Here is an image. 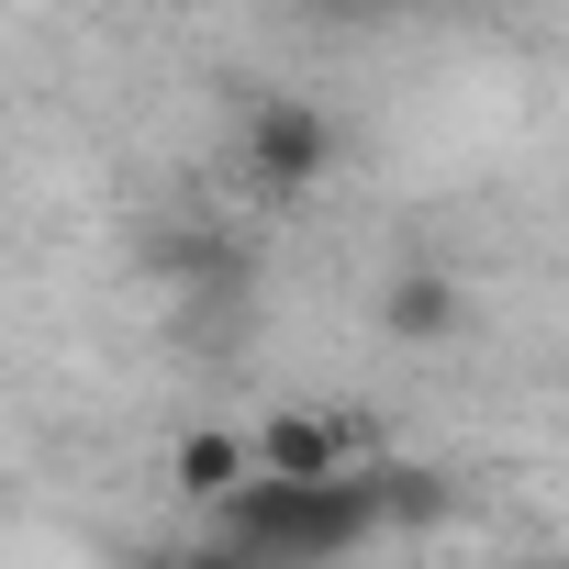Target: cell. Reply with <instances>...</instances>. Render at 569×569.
<instances>
[{
  "mask_svg": "<svg viewBox=\"0 0 569 569\" xmlns=\"http://www.w3.org/2000/svg\"><path fill=\"white\" fill-rule=\"evenodd\" d=\"M380 325H391L402 347H447V336L469 325V291H458V268H436V257L391 268V291H380Z\"/></svg>",
  "mask_w": 569,
  "mask_h": 569,
  "instance_id": "cell-5",
  "label": "cell"
},
{
  "mask_svg": "<svg viewBox=\"0 0 569 569\" xmlns=\"http://www.w3.org/2000/svg\"><path fill=\"white\" fill-rule=\"evenodd\" d=\"M325 168H336V112L325 101H302V90H257L246 101V179L268 201H302Z\"/></svg>",
  "mask_w": 569,
  "mask_h": 569,
  "instance_id": "cell-2",
  "label": "cell"
},
{
  "mask_svg": "<svg viewBox=\"0 0 569 569\" xmlns=\"http://www.w3.org/2000/svg\"><path fill=\"white\" fill-rule=\"evenodd\" d=\"M246 480H257V458H246V425H190V436L168 447V491H179L190 513H223Z\"/></svg>",
  "mask_w": 569,
  "mask_h": 569,
  "instance_id": "cell-4",
  "label": "cell"
},
{
  "mask_svg": "<svg viewBox=\"0 0 569 569\" xmlns=\"http://www.w3.org/2000/svg\"><path fill=\"white\" fill-rule=\"evenodd\" d=\"M212 525H223V547H234L246 569H325V558H358V547L391 536V525H380V458H369L358 480H246Z\"/></svg>",
  "mask_w": 569,
  "mask_h": 569,
  "instance_id": "cell-1",
  "label": "cell"
},
{
  "mask_svg": "<svg viewBox=\"0 0 569 569\" xmlns=\"http://www.w3.org/2000/svg\"><path fill=\"white\" fill-rule=\"evenodd\" d=\"M157 569H246L234 547H190V558H157Z\"/></svg>",
  "mask_w": 569,
  "mask_h": 569,
  "instance_id": "cell-7",
  "label": "cell"
},
{
  "mask_svg": "<svg viewBox=\"0 0 569 569\" xmlns=\"http://www.w3.org/2000/svg\"><path fill=\"white\" fill-rule=\"evenodd\" d=\"M246 458H257V480H358L369 469V425L325 413V402H291V413L246 425Z\"/></svg>",
  "mask_w": 569,
  "mask_h": 569,
  "instance_id": "cell-3",
  "label": "cell"
},
{
  "mask_svg": "<svg viewBox=\"0 0 569 569\" xmlns=\"http://www.w3.org/2000/svg\"><path fill=\"white\" fill-rule=\"evenodd\" d=\"M436 513H447L436 469H380V525H436Z\"/></svg>",
  "mask_w": 569,
  "mask_h": 569,
  "instance_id": "cell-6",
  "label": "cell"
}]
</instances>
